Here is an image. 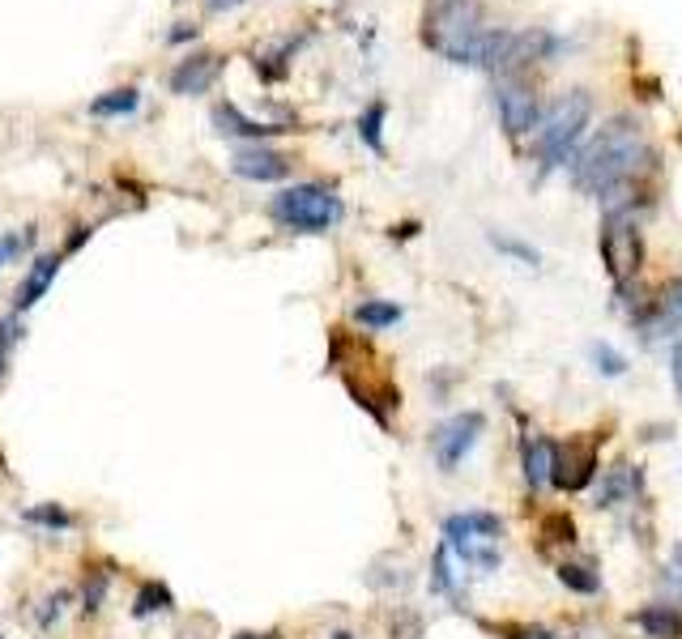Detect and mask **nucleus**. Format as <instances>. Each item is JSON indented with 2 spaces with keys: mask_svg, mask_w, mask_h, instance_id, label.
Wrapping results in <instances>:
<instances>
[{
  "mask_svg": "<svg viewBox=\"0 0 682 639\" xmlns=\"http://www.w3.org/2000/svg\"><path fill=\"white\" fill-rule=\"evenodd\" d=\"M218 73H222V56H214V51H196V56H188V60L175 64V73H171V90L184 95V99L205 95V90L214 86Z\"/></svg>",
  "mask_w": 682,
  "mask_h": 639,
  "instance_id": "13",
  "label": "nucleus"
},
{
  "mask_svg": "<svg viewBox=\"0 0 682 639\" xmlns=\"http://www.w3.org/2000/svg\"><path fill=\"white\" fill-rule=\"evenodd\" d=\"M521 469H525V482L541 491L550 482V469H555V440H525L521 447Z\"/></svg>",
  "mask_w": 682,
  "mask_h": 639,
  "instance_id": "18",
  "label": "nucleus"
},
{
  "mask_svg": "<svg viewBox=\"0 0 682 639\" xmlns=\"http://www.w3.org/2000/svg\"><path fill=\"white\" fill-rule=\"evenodd\" d=\"M436 4H456V0H436Z\"/></svg>",
  "mask_w": 682,
  "mask_h": 639,
  "instance_id": "41",
  "label": "nucleus"
},
{
  "mask_svg": "<svg viewBox=\"0 0 682 639\" xmlns=\"http://www.w3.org/2000/svg\"><path fill=\"white\" fill-rule=\"evenodd\" d=\"M22 520L26 525H35V529H48V533H69L77 520H73V512H64L60 503H35V507H26L22 512Z\"/></svg>",
  "mask_w": 682,
  "mask_h": 639,
  "instance_id": "23",
  "label": "nucleus"
},
{
  "mask_svg": "<svg viewBox=\"0 0 682 639\" xmlns=\"http://www.w3.org/2000/svg\"><path fill=\"white\" fill-rule=\"evenodd\" d=\"M601 260H606V269H610V278L619 286H632L640 278V269H644V235H640V226L628 213L606 218V226H601Z\"/></svg>",
  "mask_w": 682,
  "mask_h": 639,
  "instance_id": "6",
  "label": "nucleus"
},
{
  "mask_svg": "<svg viewBox=\"0 0 682 639\" xmlns=\"http://www.w3.org/2000/svg\"><path fill=\"white\" fill-rule=\"evenodd\" d=\"M588 120H593L588 90H568L563 99L546 107V115L537 124V167H541V175H550L555 167H563L576 153V146L588 133Z\"/></svg>",
  "mask_w": 682,
  "mask_h": 639,
  "instance_id": "2",
  "label": "nucleus"
},
{
  "mask_svg": "<svg viewBox=\"0 0 682 639\" xmlns=\"http://www.w3.org/2000/svg\"><path fill=\"white\" fill-rule=\"evenodd\" d=\"M244 0H205V9L209 13H231V9H240Z\"/></svg>",
  "mask_w": 682,
  "mask_h": 639,
  "instance_id": "37",
  "label": "nucleus"
},
{
  "mask_svg": "<svg viewBox=\"0 0 682 639\" xmlns=\"http://www.w3.org/2000/svg\"><path fill=\"white\" fill-rule=\"evenodd\" d=\"M167 39H171V44H188V39H196V26H188V22H184V26H175Z\"/></svg>",
  "mask_w": 682,
  "mask_h": 639,
  "instance_id": "36",
  "label": "nucleus"
},
{
  "mask_svg": "<svg viewBox=\"0 0 682 639\" xmlns=\"http://www.w3.org/2000/svg\"><path fill=\"white\" fill-rule=\"evenodd\" d=\"M559 51V39L541 26H525V30H490L478 44V69L490 73H508V69H525V64H541Z\"/></svg>",
  "mask_w": 682,
  "mask_h": 639,
  "instance_id": "5",
  "label": "nucleus"
},
{
  "mask_svg": "<svg viewBox=\"0 0 682 639\" xmlns=\"http://www.w3.org/2000/svg\"><path fill=\"white\" fill-rule=\"evenodd\" d=\"M640 487H644L640 469H632V465H619V469L610 474V482L601 487V494H597V507H614L619 499H628V494H640Z\"/></svg>",
  "mask_w": 682,
  "mask_h": 639,
  "instance_id": "22",
  "label": "nucleus"
},
{
  "mask_svg": "<svg viewBox=\"0 0 682 639\" xmlns=\"http://www.w3.org/2000/svg\"><path fill=\"white\" fill-rule=\"evenodd\" d=\"M483 431H487V414H478V409H461V414H452L443 427L436 431V465L443 474H452L474 447L483 440Z\"/></svg>",
  "mask_w": 682,
  "mask_h": 639,
  "instance_id": "7",
  "label": "nucleus"
},
{
  "mask_svg": "<svg viewBox=\"0 0 682 639\" xmlns=\"http://www.w3.org/2000/svg\"><path fill=\"white\" fill-rule=\"evenodd\" d=\"M495 636H508V639H555L550 627H490Z\"/></svg>",
  "mask_w": 682,
  "mask_h": 639,
  "instance_id": "34",
  "label": "nucleus"
},
{
  "mask_svg": "<svg viewBox=\"0 0 682 639\" xmlns=\"http://www.w3.org/2000/svg\"><path fill=\"white\" fill-rule=\"evenodd\" d=\"M56 273H60V251H48V256H35V265L26 269V278H22V286L13 291V311L17 316H26L39 298L48 295V286L56 282Z\"/></svg>",
  "mask_w": 682,
  "mask_h": 639,
  "instance_id": "14",
  "label": "nucleus"
},
{
  "mask_svg": "<svg viewBox=\"0 0 682 639\" xmlns=\"http://www.w3.org/2000/svg\"><path fill=\"white\" fill-rule=\"evenodd\" d=\"M333 639H354V636H350V631H338V636H333Z\"/></svg>",
  "mask_w": 682,
  "mask_h": 639,
  "instance_id": "40",
  "label": "nucleus"
},
{
  "mask_svg": "<svg viewBox=\"0 0 682 639\" xmlns=\"http://www.w3.org/2000/svg\"><path fill=\"white\" fill-rule=\"evenodd\" d=\"M495 111H499V124H503L508 137L537 133V124H541V115H546L534 90L521 86V82H508V77L495 82Z\"/></svg>",
  "mask_w": 682,
  "mask_h": 639,
  "instance_id": "10",
  "label": "nucleus"
},
{
  "mask_svg": "<svg viewBox=\"0 0 682 639\" xmlns=\"http://www.w3.org/2000/svg\"><path fill=\"white\" fill-rule=\"evenodd\" d=\"M102 597H107V576H90V585H86V597H82V605H86V614H95L98 605H102Z\"/></svg>",
  "mask_w": 682,
  "mask_h": 639,
  "instance_id": "33",
  "label": "nucleus"
},
{
  "mask_svg": "<svg viewBox=\"0 0 682 639\" xmlns=\"http://www.w3.org/2000/svg\"><path fill=\"white\" fill-rule=\"evenodd\" d=\"M345 389H350V396L380 422V427H392V414L401 409V393L392 389V384H385V380H376V384H363V380H345Z\"/></svg>",
  "mask_w": 682,
  "mask_h": 639,
  "instance_id": "15",
  "label": "nucleus"
},
{
  "mask_svg": "<svg viewBox=\"0 0 682 639\" xmlns=\"http://www.w3.org/2000/svg\"><path fill=\"white\" fill-rule=\"evenodd\" d=\"M431 589L439 597H456V580H452V572H448V541L436 550V563H431Z\"/></svg>",
  "mask_w": 682,
  "mask_h": 639,
  "instance_id": "29",
  "label": "nucleus"
},
{
  "mask_svg": "<svg viewBox=\"0 0 682 639\" xmlns=\"http://www.w3.org/2000/svg\"><path fill=\"white\" fill-rule=\"evenodd\" d=\"M0 639H4V636H0Z\"/></svg>",
  "mask_w": 682,
  "mask_h": 639,
  "instance_id": "42",
  "label": "nucleus"
},
{
  "mask_svg": "<svg viewBox=\"0 0 682 639\" xmlns=\"http://www.w3.org/2000/svg\"><path fill=\"white\" fill-rule=\"evenodd\" d=\"M588 358L597 362V371H601L606 380H619V376H628V354H619L614 345L593 342V345H588Z\"/></svg>",
  "mask_w": 682,
  "mask_h": 639,
  "instance_id": "25",
  "label": "nucleus"
},
{
  "mask_svg": "<svg viewBox=\"0 0 682 639\" xmlns=\"http://www.w3.org/2000/svg\"><path fill=\"white\" fill-rule=\"evenodd\" d=\"M26 239H31V235H4V239H0V269H4V265L22 251V247H26Z\"/></svg>",
  "mask_w": 682,
  "mask_h": 639,
  "instance_id": "35",
  "label": "nucleus"
},
{
  "mask_svg": "<svg viewBox=\"0 0 682 639\" xmlns=\"http://www.w3.org/2000/svg\"><path fill=\"white\" fill-rule=\"evenodd\" d=\"M555 580H559L563 589H572L576 597H593V592L601 589L597 572L585 567V563H559V567H555Z\"/></svg>",
  "mask_w": 682,
  "mask_h": 639,
  "instance_id": "24",
  "label": "nucleus"
},
{
  "mask_svg": "<svg viewBox=\"0 0 682 639\" xmlns=\"http://www.w3.org/2000/svg\"><path fill=\"white\" fill-rule=\"evenodd\" d=\"M546 533H550V541H559V545H576V525H572L568 512L550 516V520H546Z\"/></svg>",
  "mask_w": 682,
  "mask_h": 639,
  "instance_id": "31",
  "label": "nucleus"
},
{
  "mask_svg": "<svg viewBox=\"0 0 682 639\" xmlns=\"http://www.w3.org/2000/svg\"><path fill=\"white\" fill-rule=\"evenodd\" d=\"M214 128H218L222 137H244V142H260V137L287 133V128H278V124H260V120L244 115L235 102H218V107H214Z\"/></svg>",
  "mask_w": 682,
  "mask_h": 639,
  "instance_id": "16",
  "label": "nucleus"
},
{
  "mask_svg": "<svg viewBox=\"0 0 682 639\" xmlns=\"http://www.w3.org/2000/svg\"><path fill=\"white\" fill-rule=\"evenodd\" d=\"M69 601H73V592H64V589L51 592L48 601H44V610H39V627H51V623H56V618L69 610Z\"/></svg>",
  "mask_w": 682,
  "mask_h": 639,
  "instance_id": "32",
  "label": "nucleus"
},
{
  "mask_svg": "<svg viewBox=\"0 0 682 639\" xmlns=\"http://www.w3.org/2000/svg\"><path fill=\"white\" fill-rule=\"evenodd\" d=\"M171 605H175V592L167 589L162 580H146L137 589V597H133V618H154V614H162Z\"/></svg>",
  "mask_w": 682,
  "mask_h": 639,
  "instance_id": "21",
  "label": "nucleus"
},
{
  "mask_svg": "<svg viewBox=\"0 0 682 639\" xmlns=\"http://www.w3.org/2000/svg\"><path fill=\"white\" fill-rule=\"evenodd\" d=\"M235 639H282L278 631H240Z\"/></svg>",
  "mask_w": 682,
  "mask_h": 639,
  "instance_id": "39",
  "label": "nucleus"
},
{
  "mask_svg": "<svg viewBox=\"0 0 682 639\" xmlns=\"http://www.w3.org/2000/svg\"><path fill=\"white\" fill-rule=\"evenodd\" d=\"M401 307L397 303H385V298H363L358 307H354V320L363 324V329H372V333H385L392 324H401Z\"/></svg>",
  "mask_w": 682,
  "mask_h": 639,
  "instance_id": "19",
  "label": "nucleus"
},
{
  "mask_svg": "<svg viewBox=\"0 0 682 639\" xmlns=\"http://www.w3.org/2000/svg\"><path fill=\"white\" fill-rule=\"evenodd\" d=\"M674 389H679V396H682V342L674 345Z\"/></svg>",
  "mask_w": 682,
  "mask_h": 639,
  "instance_id": "38",
  "label": "nucleus"
},
{
  "mask_svg": "<svg viewBox=\"0 0 682 639\" xmlns=\"http://www.w3.org/2000/svg\"><path fill=\"white\" fill-rule=\"evenodd\" d=\"M470 567H478V572H495L499 567V550L490 545V541H461V545H452Z\"/></svg>",
  "mask_w": 682,
  "mask_h": 639,
  "instance_id": "26",
  "label": "nucleus"
},
{
  "mask_svg": "<svg viewBox=\"0 0 682 639\" xmlns=\"http://www.w3.org/2000/svg\"><path fill=\"white\" fill-rule=\"evenodd\" d=\"M653 171V149L644 142L640 124L628 115H614L606 128L588 137V146L576 153L572 180L581 193H593L601 200H614L619 193L640 188V180Z\"/></svg>",
  "mask_w": 682,
  "mask_h": 639,
  "instance_id": "1",
  "label": "nucleus"
},
{
  "mask_svg": "<svg viewBox=\"0 0 682 639\" xmlns=\"http://www.w3.org/2000/svg\"><path fill=\"white\" fill-rule=\"evenodd\" d=\"M487 26L478 22L474 0H456V4H431L427 17V44L456 60V64H478V44H483Z\"/></svg>",
  "mask_w": 682,
  "mask_h": 639,
  "instance_id": "4",
  "label": "nucleus"
},
{
  "mask_svg": "<svg viewBox=\"0 0 682 639\" xmlns=\"http://www.w3.org/2000/svg\"><path fill=\"white\" fill-rule=\"evenodd\" d=\"M632 623L648 639H682V610L679 605H640Z\"/></svg>",
  "mask_w": 682,
  "mask_h": 639,
  "instance_id": "17",
  "label": "nucleus"
},
{
  "mask_svg": "<svg viewBox=\"0 0 682 639\" xmlns=\"http://www.w3.org/2000/svg\"><path fill=\"white\" fill-rule=\"evenodd\" d=\"M499 538H503V520L495 512H452V516H443V541L448 545H461V541L499 545Z\"/></svg>",
  "mask_w": 682,
  "mask_h": 639,
  "instance_id": "12",
  "label": "nucleus"
},
{
  "mask_svg": "<svg viewBox=\"0 0 682 639\" xmlns=\"http://www.w3.org/2000/svg\"><path fill=\"white\" fill-rule=\"evenodd\" d=\"M635 329H640L648 342H666V337L682 333V278H666V282L648 295L644 311L635 316Z\"/></svg>",
  "mask_w": 682,
  "mask_h": 639,
  "instance_id": "8",
  "label": "nucleus"
},
{
  "mask_svg": "<svg viewBox=\"0 0 682 639\" xmlns=\"http://www.w3.org/2000/svg\"><path fill=\"white\" fill-rule=\"evenodd\" d=\"M380 124H385V102H372L363 115H358V137L367 142V149L385 153V137H380Z\"/></svg>",
  "mask_w": 682,
  "mask_h": 639,
  "instance_id": "27",
  "label": "nucleus"
},
{
  "mask_svg": "<svg viewBox=\"0 0 682 639\" xmlns=\"http://www.w3.org/2000/svg\"><path fill=\"white\" fill-rule=\"evenodd\" d=\"M490 244L499 247L503 256H512V260H525L529 269H537V265H541V251H537L534 244H525V239H508V235H490Z\"/></svg>",
  "mask_w": 682,
  "mask_h": 639,
  "instance_id": "28",
  "label": "nucleus"
},
{
  "mask_svg": "<svg viewBox=\"0 0 682 639\" xmlns=\"http://www.w3.org/2000/svg\"><path fill=\"white\" fill-rule=\"evenodd\" d=\"M593 478H597V443H588V440L555 443V469H550L555 491L581 494L593 487Z\"/></svg>",
  "mask_w": 682,
  "mask_h": 639,
  "instance_id": "9",
  "label": "nucleus"
},
{
  "mask_svg": "<svg viewBox=\"0 0 682 639\" xmlns=\"http://www.w3.org/2000/svg\"><path fill=\"white\" fill-rule=\"evenodd\" d=\"M231 171L240 180H252V184H282L291 175V158L265 146H240L231 158Z\"/></svg>",
  "mask_w": 682,
  "mask_h": 639,
  "instance_id": "11",
  "label": "nucleus"
},
{
  "mask_svg": "<svg viewBox=\"0 0 682 639\" xmlns=\"http://www.w3.org/2000/svg\"><path fill=\"white\" fill-rule=\"evenodd\" d=\"M22 342V316L17 311H9V316H0V376H4V362H9V349Z\"/></svg>",
  "mask_w": 682,
  "mask_h": 639,
  "instance_id": "30",
  "label": "nucleus"
},
{
  "mask_svg": "<svg viewBox=\"0 0 682 639\" xmlns=\"http://www.w3.org/2000/svg\"><path fill=\"white\" fill-rule=\"evenodd\" d=\"M269 213L294 235H325L329 226H338L345 209H341L338 193L325 184H294L269 200Z\"/></svg>",
  "mask_w": 682,
  "mask_h": 639,
  "instance_id": "3",
  "label": "nucleus"
},
{
  "mask_svg": "<svg viewBox=\"0 0 682 639\" xmlns=\"http://www.w3.org/2000/svg\"><path fill=\"white\" fill-rule=\"evenodd\" d=\"M142 107V90L137 86H120V90H107L90 102V115L95 120H111V115H133Z\"/></svg>",
  "mask_w": 682,
  "mask_h": 639,
  "instance_id": "20",
  "label": "nucleus"
}]
</instances>
